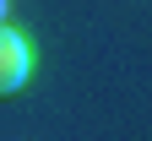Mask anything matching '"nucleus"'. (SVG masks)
<instances>
[{"instance_id":"obj_2","label":"nucleus","mask_w":152,"mask_h":141,"mask_svg":"<svg viewBox=\"0 0 152 141\" xmlns=\"http://www.w3.org/2000/svg\"><path fill=\"white\" fill-rule=\"evenodd\" d=\"M0 22H11V0H0Z\"/></svg>"},{"instance_id":"obj_1","label":"nucleus","mask_w":152,"mask_h":141,"mask_svg":"<svg viewBox=\"0 0 152 141\" xmlns=\"http://www.w3.org/2000/svg\"><path fill=\"white\" fill-rule=\"evenodd\" d=\"M33 71H38V49H33V38H27L22 27L0 22V98L27 92Z\"/></svg>"}]
</instances>
